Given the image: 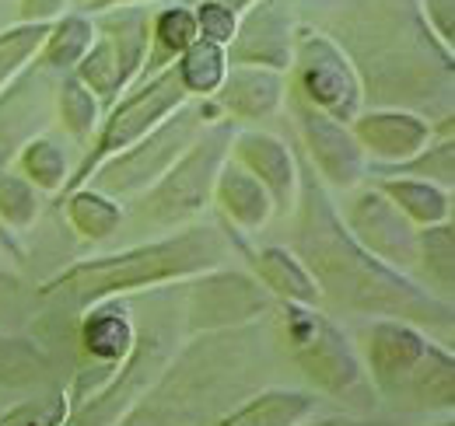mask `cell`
Masks as SVG:
<instances>
[{
    "instance_id": "obj_1",
    "label": "cell",
    "mask_w": 455,
    "mask_h": 426,
    "mask_svg": "<svg viewBox=\"0 0 455 426\" xmlns=\"http://www.w3.org/2000/svg\"><path fill=\"white\" fill-rule=\"evenodd\" d=\"M298 227L294 256L308 269L323 297H333L340 308L406 321V325H449L452 304L427 294L406 272L375 259L343 224L319 175L298 161Z\"/></svg>"
},
{
    "instance_id": "obj_2",
    "label": "cell",
    "mask_w": 455,
    "mask_h": 426,
    "mask_svg": "<svg viewBox=\"0 0 455 426\" xmlns=\"http://www.w3.org/2000/svg\"><path fill=\"white\" fill-rule=\"evenodd\" d=\"M225 259V238L211 224H193L172 238L137 245L130 252H116L102 259H88L57 272L50 283L39 287L43 297H57L67 304H106L116 294L140 290L151 283L186 280L196 272H211Z\"/></svg>"
},
{
    "instance_id": "obj_3",
    "label": "cell",
    "mask_w": 455,
    "mask_h": 426,
    "mask_svg": "<svg viewBox=\"0 0 455 426\" xmlns=\"http://www.w3.org/2000/svg\"><path fill=\"white\" fill-rule=\"evenodd\" d=\"M364 357L382 395L417 409H452L455 360L417 325L375 319L364 328Z\"/></svg>"
},
{
    "instance_id": "obj_4",
    "label": "cell",
    "mask_w": 455,
    "mask_h": 426,
    "mask_svg": "<svg viewBox=\"0 0 455 426\" xmlns=\"http://www.w3.org/2000/svg\"><path fill=\"white\" fill-rule=\"evenodd\" d=\"M207 115H214V108L207 106H182L175 108L169 119H162L148 137H140L133 147L119 151L113 158H106L92 175V189L102 196H137L144 189H155L158 178L169 171L175 161L189 151V144L196 140L200 126L211 122ZM84 182V185H88Z\"/></svg>"
},
{
    "instance_id": "obj_5",
    "label": "cell",
    "mask_w": 455,
    "mask_h": 426,
    "mask_svg": "<svg viewBox=\"0 0 455 426\" xmlns=\"http://www.w3.org/2000/svg\"><path fill=\"white\" fill-rule=\"evenodd\" d=\"M231 140H235V126L228 119L214 122L204 137H196L189 144V151L175 161L158 178V185L151 189L148 217L155 224L169 227V224H182L204 210L214 196V182H218L221 164L228 161Z\"/></svg>"
},
{
    "instance_id": "obj_6",
    "label": "cell",
    "mask_w": 455,
    "mask_h": 426,
    "mask_svg": "<svg viewBox=\"0 0 455 426\" xmlns=\"http://www.w3.org/2000/svg\"><path fill=\"white\" fill-rule=\"evenodd\" d=\"M291 63L298 74V91L312 108H319L323 115L337 119L343 126H350L361 115L364 84L340 43H333L323 32L301 28L294 32Z\"/></svg>"
},
{
    "instance_id": "obj_7",
    "label": "cell",
    "mask_w": 455,
    "mask_h": 426,
    "mask_svg": "<svg viewBox=\"0 0 455 426\" xmlns=\"http://www.w3.org/2000/svg\"><path fill=\"white\" fill-rule=\"evenodd\" d=\"M186 99H189V95H186V88H182V81H179L175 63H172V67H162L158 74H151L123 106L113 108V115L106 119V126H102L95 147L88 151V158L81 161L77 175H70L67 182H70L74 189L84 185L88 175H92L102 161L119 154V151H126V147H133V144H137L140 137H148L162 119H169L175 108L186 106Z\"/></svg>"
},
{
    "instance_id": "obj_8",
    "label": "cell",
    "mask_w": 455,
    "mask_h": 426,
    "mask_svg": "<svg viewBox=\"0 0 455 426\" xmlns=\"http://www.w3.org/2000/svg\"><path fill=\"white\" fill-rule=\"evenodd\" d=\"M102 39L92 43V50L77 63V81L102 102L123 91L126 81L137 77L144 56H148V32L151 18L144 7H119L113 14L99 18Z\"/></svg>"
},
{
    "instance_id": "obj_9",
    "label": "cell",
    "mask_w": 455,
    "mask_h": 426,
    "mask_svg": "<svg viewBox=\"0 0 455 426\" xmlns=\"http://www.w3.org/2000/svg\"><path fill=\"white\" fill-rule=\"evenodd\" d=\"M284 325L294 364L305 371V377L315 388H323L326 395H343L361 381V364L347 335L326 315H319L315 308L284 301Z\"/></svg>"
},
{
    "instance_id": "obj_10",
    "label": "cell",
    "mask_w": 455,
    "mask_h": 426,
    "mask_svg": "<svg viewBox=\"0 0 455 426\" xmlns=\"http://www.w3.org/2000/svg\"><path fill=\"white\" fill-rule=\"evenodd\" d=\"M189 332H221L270 312V294L245 272H211L189 290Z\"/></svg>"
},
{
    "instance_id": "obj_11",
    "label": "cell",
    "mask_w": 455,
    "mask_h": 426,
    "mask_svg": "<svg viewBox=\"0 0 455 426\" xmlns=\"http://www.w3.org/2000/svg\"><path fill=\"white\" fill-rule=\"evenodd\" d=\"M155 371H158V339L144 335L140 343H133V350L123 360V367H116V374L99 391L70 402V409H67L60 426H119V420L144 395V388L155 377Z\"/></svg>"
},
{
    "instance_id": "obj_12",
    "label": "cell",
    "mask_w": 455,
    "mask_h": 426,
    "mask_svg": "<svg viewBox=\"0 0 455 426\" xmlns=\"http://www.w3.org/2000/svg\"><path fill=\"white\" fill-rule=\"evenodd\" d=\"M350 234L386 266L403 272V266H417V231L396 210V203L379 189H361L350 200Z\"/></svg>"
},
{
    "instance_id": "obj_13",
    "label": "cell",
    "mask_w": 455,
    "mask_h": 426,
    "mask_svg": "<svg viewBox=\"0 0 455 426\" xmlns=\"http://www.w3.org/2000/svg\"><path fill=\"white\" fill-rule=\"evenodd\" d=\"M228 53L238 67H263V70H287L294 56V21L284 0H252L235 25Z\"/></svg>"
},
{
    "instance_id": "obj_14",
    "label": "cell",
    "mask_w": 455,
    "mask_h": 426,
    "mask_svg": "<svg viewBox=\"0 0 455 426\" xmlns=\"http://www.w3.org/2000/svg\"><path fill=\"white\" fill-rule=\"evenodd\" d=\"M294 115H298V126H301V137H305V147L312 154L315 171H323V178L340 189L357 185L364 178V151L354 140L350 126L323 115L301 95H294Z\"/></svg>"
},
{
    "instance_id": "obj_15",
    "label": "cell",
    "mask_w": 455,
    "mask_h": 426,
    "mask_svg": "<svg viewBox=\"0 0 455 426\" xmlns=\"http://www.w3.org/2000/svg\"><path fill=\"white\" fill-rule=\"evenodd\" d=\"M235 161L270 193V203L281 213L294 210L298 200V158L284 147V140L270 133H235L231 140Z\"/></svg>"
},
{
    "instance_id": "obj_16",
    "label": "cell",
    "mask_w": 455,
    "mask_h": 426,
    "mask_svg": "<svg viewBox=\"0 0 455 426\" xmlns=\"http://www.w3.org/2000/svg\"><path fill=\"white\" fill-rule=\"evenodd\" d=\"M354 140L361 144V151L375 154L379 161H389V164H403L413 154H420L431 140V122L413 115V112H364L354 119Z\"/></svg>"
},
{
    "instance_id": "obj_17",
    "label": "cell",
    "mask_w": 455,
    "mask_h": 426,
    "mask_svg": "<svg viewBox=\"0 0 455 426\" xmlns=\"http://www.w3.org/2000/svg\"><path fill=\"white\" fill-rule=\"evenodd\" d=\"M284 102V77L263 67H235L218 88V106L235 119H263Z\"/></svg>"
},
{
    "instance_id": "obj_18",
    "label": "cell",
    "mask_w": 455,
    "mask_h": 426,
    "mask_svg": "<svg viewBox=\"0 0 455 426\" xmlns=\"http://www.w3.org/2000/svg\"><path fill=\"white\" fill-rule=\"evenodd\" d=\"M214 200H218V207L228 213V220L231 224H238L242 231H259L270 217H274V203H270V193L238 164V161H231V164H221V171H218V182H214Z\"/></svg>"
},
{
    "instance_id": "obj_19",
    "label": "cell",
    "mask_w": 455,
    "mask_h": 426,
    "mask_svg": "<svg viewBox=\"0 0 455 426\" xmlns=\"http://www.w3.org/2000/svg\"><path fill=\"white\" fill-rule=\"evenodd\" d=\"M252 266L259 272V283L267 287V294H277L287 304H305V308H315L323 301L315 280L308 276V269L298 263L294 252H287L281 245H270L263 252H256Z\"/></svg>"
},
{
    "instance_id": "obj_20",
    "label": "cell",
    "mask_w": 455,
    "mask_h": 426,
    "mask_svg": "<svg viewBox=\"0 0 455 426\" xmlns=\"http://www.w3.org/2000/svg\"><path fill=\"white\" fill-rule=\"evenodd\" d=\"M312 409H315L312 395L274 388V391H263V395L249 398L245 406L225 413L214 426H298Z\"/></svg>"
},
{
    "instance_id": "obj_21",
    "label": "cell",
    "mask_w": 455,
    "mask_h": 426,
    "mask_svg": "<svg viewBox=\"0 0 455 426\" xmlns=\"http://www.w3.org/2000/svg\"><path fill=\"white\" fill-rule=\"evenodd\" d=\"M379 193H386L410 224L435 227V224H449V217H452V196L431 182H420V178H406V175L382 178Z\"/></svg>"
},
{
    "instance_id": "obj_22",
    "label": "cell",
    "mask_w": 455,
    "mask_h": 426,
    "mask_svg": "<svg viewBox=\"0 0 455 426\" xmlns=\"http://www.w3.org/2000/svg\"><path fill=\"white\" fill-rule=\"evenodd\" d=\"M81 343L95 360H102L106 367H116L133 350V325L119 308L99 304L92 315H84V321H81Z\"/></svg>"
},
{
    "instance_id": "obj_23",
    "label": "cell",
    "mask_w": 455,
    "mask_h": 426,
    "mask_svg": "<svg viewBox=\"0 0 455 426\" xmlns=\"http://www.w3.org/2000/svg\"><path fill=\"white\" fill-rule=\"evenodd\" d=\"M175 70H179V81H182L186 95H204V99H207V95H214V91L221 88V81H225L228 53L221 46L207 43V39H196L186 53H179Z\"/></svg>"
},
{
    "instance_id": "obj_24",
    "label": "cell",
    "mask_w": 455,
    "mask_h": 426,
    "mask_svg": "<svg viewBox=\"0 0 455 426\" xmlns=\"http://www.w3.org/2000/svg\"><path fill=\"white\" fill-rule=\"evenodd\" d=\"M92 43H95V25L84 14H63L50 25V36L43 46V63L53 70H70L84 59Z\"/></svg>"
},
{
    "instance_id": "obj_25",
    "label": "cell",
    "mask_w": 455,
    "mask_h": 426,
    "mask_svg": "<svg viewBox=\"0 0 455 426\" xmlns=\"http://www.w3.org/2000/svg\"><path fill=\"white\" fill-rule=\"evenodd\" d=\"M417 266H424L427 283L438 287L445 294V301L452 297V283H455L452 224H435V227H424L417 234Z\"/></svg>"
},
{
    "instance_id": "obj_26",
    "label": "cell",
    "mask_w": 455,
    "mask_h": 426,
    "mask_svg": "<svg viewBox=\"0 0 455 426\" xmlns=\"http://www.w3.org/2000/svg\"><path fill=\"white\" fill-rule=\"evenodd\" d=\"M67 217H70V224L88 241H102V238H109L119 227L123 210L116 207L109 196L95 193L92 185H77L74 193H67Z\"/></svg>"
},
{
    "instance_id": "obj_27",
    "label": "cell",
    "mask_w": 455,
    "mask_h": 426,
    "mask_svg": "<svg viewBox=\"0 0 455 426\" xmlns=\"http://www.w3.org/2000/svg\"><path fill=\"white\" fill-rule=\"evenodd\" d=\"M46 374V357L14 335H0V388H25Z\"/></svg>"
},
{
    "instance_id": "obj_28",
    "label": "cell",
    "mask_w": 455,
    "mask_h": 426,
    "mask_svg": "<svg viewBox=\"0 0 455 426\" xmlns=\"http://www.w3.org/2000/svg\"><path fill=\"white\" fill-rule=\"evenodd\" d=\"M155 39H158V53H151V67H165L172 56L186 53L200 36H196V18L189 7H165L155 18Z\"/></svg>"
},
{
    "instance_id": "obj_29",
    "label": "cell",
    "mask_w": 455,
    "mask_h": 426,
    "mask_svg": "<svg viewBox=\"0 0 455 426\" xmlns=\"http://www.w3.org/2000/svg\"><path fill=\"white\" fill-rule=\"evenodd\" d=\"M60 119H63V130L74 140H88L92 130L99 126V99L74 74L60 88Z\"/></svg>"
},
{
    "instance_id": "obj_30",
    "label": "cell",
    "mask_w": 455,
    "mask_h": 426,
    "mask_svg": "<svg viewBox=\"0 0 455 426\" xmlns=\"http://www.w3.org/2000/svg\"><path fill=\"white\" fill-rule=\"evenodd\" d=\"M50 25H14L0 32V88L46 46Z\"/></svg>"
},
{
    "instance_id": "obj_31",
    "label": "cell",
    "mask_w": 455,
    "mask_h": 426,
    "mask_svg": "<svg viewBox=\"0 0 455 426\" xmlns=\"http://www.w3.org/2000/svg\"><path fill=\"white\" fill-rule=\"evenodd\" d=\"M393 175L420 178V182H431V185H438V189L449 193L455 182V144L452 140H442L438 147H424L420 154L403 161Z\"/></svg>"
},
{
    "instance_id": "obj_32",
    "label": "cell",
    "mask_w": 455,
    "mask_h": 426,
    "mask_svg": "<svg viewBox=\"0 0 455 426\" xmlns=\"http://www.w3.org/2000/svg\"><path fill=\"white\" fill-rule=\"evenodd\" d=\"M36 213H39V200L32 182L21 175H0V220L11 224L14 231H25L32 227Z\"/></svg>"
},
{
    "instance_id": "obj_33",
    "label": "cell",
    "mask_w": 455,
    "mask_h": 426,
    "mask_svg": "<svg viewBox=\"0 0 455 426\" xmlns=\"http://www.w3.org/2000/svg\"><path fill=\"white\" fill-rule=\"evenodd\" d=\"M21 171H25L39 189H46V193H53V189H60V185L67 182V161H63L57 144H50V140H32V144L25 147V154H21Z\"/></svg>"
},
{
    "instance_id": "obj_34",
    "label": "cell",
    "mask_w": 455,
    "mask_h": 426,
    "mask_svg": "<svg viewBox=\"0 0 455 426\" xmlns=\"http://www.w3.org/2000/svg\"><path fill=\"white\" fill-rule=\"evenodd\" d=\"M67 398L60 391H50L46 398H36V402H25L11 413L0 416V426H60L67 416Z\"/></svg>"
},
{
    "instance_id": "obj_35",
    "label": "cell",
    "mask_w": 455,
    "mask_h": 426,
    "mask_svg": "<svg viewBox=\"0 0 455 426\" xmlns=\"http://www.w3.org/2000/svg\"><path fill=\"white\" fill-rule=\"evenodd\" d=\"M193 18H196V36L207 39V43H214V46H221V50L231 43L235 25H238V11H231V7L218 4V0H204L193 11Z\"/></svg>"
},
{
    "instance_id": "obj_36",
    "label": "cell",
    "mask_w": 455,
    "mask_h": 426,
    "mask_svg": "<svg viewBox=\"0 0 455 426\" xmlns=\"http://www.w3.org/2000/svg\"><path fill=\"white\" fill-rule=\"evenodd\" d=\"M420 11H424V21L431 25V32L452 50L455 39V0H420Z\"/></svg>"
},
{
    "instance_id": "obj_37",
    "label": "cell",
    "mask_w": 455,
    "mask_h": 426,
    "mask_svg": "<svg viewBox=\"0 0 455 426\" xmlns=\"http://www.w3.org/2000/svg\"><path fill=\"white\" fill-rule=\"evenodd\" d=\"M67 0H21V25H53V18H63Z\"/></svg>"
},
{
    "instance_id": "obj_38",
    "label": "cell",
    "mask_w": 455,
    "mask_h": 426,
    "mask_svg": "<svg viewBox=\"0 0 455 426\" xmlns=\"http://www.w3.org/2000/svg\"><path fill=\"white\" fill-rule=\"evenodd\" d=\"M312 426H379V423H361V420H343V416H337V420H319V423Z\"/></svg>"
},
{
    "instance_id": "obj_39",
    "label": "cell",
    "mask_w": 455,
    "mask_h": 426,
    "mask_svg": "<svg viewBox=\"0 0 455 426\" xmlns=\"http://www.w3.org/2000/svg\"><path fill=\"white\" fill-rule=\"evenodd\" d=\"M109 4H119V7L126 4V7H133V4H148V0H102V7H109Z\"/></svg>"
},
{
    "instance_id": "obj_40",
    "label": "cell",
    "mask_w": 455,
    "mask_h": 426,
    "mask_svg": "<svg viewBox=\"0 0 455 426\" xmlns=\"http://www.w3.org/2000/svg\"><path fill=\"white\" fill-rule=\"evenodd\" d=\"M77 4H92V7H102V0H77Z\"/></svg>"
},
{
    "instance_id": "obj_41",
    "label": "cell",
    "mask_w": 455,
    "mask_h": 426,
    "mask_svg": "<svg viewBox=\"0 0 455 426\" xmlns=\"http://www.w3.org/2000/svg\"><path fill=\"white\" fill-rule=\"evenodd\" d=\"M442 426H455V423H442Z\"/></svg>"
}]
</instances>
